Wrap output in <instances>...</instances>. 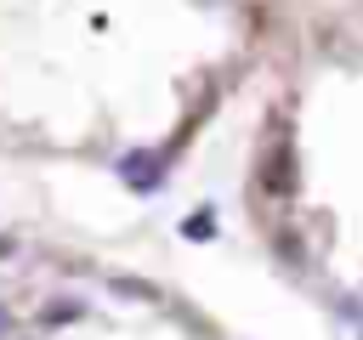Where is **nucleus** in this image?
Listing matches in <instances>:
<instances>
[{
  "instance_id": "f257e3e1",
  "label": "nucleus",
  "mask_w": 363,
  "mask_h": 340,
  "mask_svg": "<svg viewBox=\"0 0 363 340\" xmlns=\"http://www.w3.org/2000/svg\"><path fill=\"white\" fill-rule=\"evenodd\" d=\"M159 176H164V170H153V153H130V159H125V181H130V187H142V193H147Z\"/></svg>"
},
{
  "instance_id": "f03ea898",
  "label": "nucleus",
  "mask_w": 363,
  "mask_h": 340,
  "mask_svg": "<svg viewBox=\"0 0 363 340\" xmlns=\"http://www.w3.org/2000/svg\"><path fill=\"white\" fill-rule=\"evenodd\" d=\"M182 232H187V238H210V232H216V221H210V210H193V215L182 221Z\"/></svg>"
}]
</instances>
